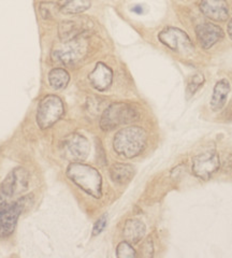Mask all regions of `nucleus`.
<instances>
[{"label":"nucleus","instance_id":"423d86ee","mask_svg":"<svg viewBox=\"0 0 232 258\" xmlns=\"http://www.w3.org/2000/svg\"><path fill=\"white\" fill-rule=\"evenodd\" d=\"M28 186V173L23 168L11 171L0 184V205L11 203L12 199L25 191Z\"/></svg>","mask_w":232,"mask_h":258},{"label":"nucleus","instance_id":"412c9836","mask_svg":"<svg viewBox=\"0 0 232 258\" xmlns=\"http://www.w3.org/2000/svg\"><path fill=\"white\" fill-rule=\"evenodd\" d=\"M204 83V78L202 75L197 74L190 78V81L187 86V94L189 96H193L198 90L199 87Z\"/></svg>","mask_w":232,"mask_h":258},{"label":"nucleus","instance_id":"0eeeda50","mask_svg":"<svg viewBox=\"0 0 232 258\" xmlns=\"http://www.w3.org/2000/svg\"><path fill=\"white\" fill-rule=\"evenodd\" d=\"M158 39L164 45L168 46L173 52L187 56L195 52V47L190 38L185 31L177 27H166L159 32Z\"/></svg>","mask_w":232,"mask_h":258},{"label":"nucleus","instance_id":"dca6fc26","mask_svg":"<svg viewBox=\"0 0 232 258\" xmlns=\"http://www.w3.org/2000/svg\"><path fill=\"white\" fill-rule=\"evenodd\" d=\"M145 225L143 224L138 219H130L128 220L124 226L123 229V235L126 241L129 242V243H138L139 241L143 239L145 236Z\"/></svg>","mask_w":232,"mask_h":258},{"label":"nucleus","instance_id":"f03ea898","mask_svg":"<svg viewBox=\"0 0 232 258\" xmlns=\"http://www.w3.org/2000/svg\"><path fill=\"white\" fill-rule=\"evenodd\" d=\"M146 133L141 127L131 126L121 129L113 140V148L118 155L126 158L138 156L146 147Z\"/></svg>","mask_w":232,"mask_h":258},{"label":"nucleus","instance_id":"1a4fd4ad","mask_svg":"<svg viewBox=\"0 0 232 258\" xmlns=\"http://www.w3.org/2000/svg\"><path fill=\"white\" fill-rule=\"evenodd\" d=\"M220 168V159L217 152L206 151L198 154L193 158V165H191V170L193 173L203 181L210 180L211 177L218 171Z\"/></svg>","mask_w":232,"mask_h":258},{"label":"nucleus","instance_id":"7ed1b4c3","mask_svg":"<svg viewBox=\"0 0 232 258\" xmlns=\"http://www.w3.org/2000/svg\"><path fill=\"white\" fill-rule=\"evenodd\" d=\"M139 118V113L132 106L124 102H115L109 106L102 113L100 127L102 131L109 132L113 129L135 122Z\"/></svg>","mask_w":232,"mask_h":258},{"label":"nucleus","instance_id":"393cba45","mask_svg":"<svg viewBox=\"0 0 232 258\" xmlns=\"http://www.w3.org/2000/svg\"><path fill=\"white\" fill-rule=\"evenodd\" d=\"M220 166H222V169L225 171H230L232 169V155L228 154L223 158V163H220Z\"/></svg>","mask_w":232,"mask_h":258},{"label":"nucleus","instance_id":"20e7f679","mask_svg":"<svg viewBox=\"0 0 232 258\" xmlns=\"http://www.w3.org/2000/svg\"><path fill=\"white\" fill-rule=\"evenodd\" d=\"M63 114V103L58 96L49 95L40 101L37 110V123L41 129H47L58 122Z\"/></svg>","mask_w":232,"mask_h":258},{"label":"nucleus","instance_id":"4be33fe9","mask_svg":"<svg viewBox=\"0 0 232 258\" xmlns=\"http://www.w3.org/2000/svg\"><path fill=\"white\" fill-rule=\"evenodd\" d=\"M108 223V216L107 215H103L101 216L100 219L95 223L94 225V228H93V235L94 236H98L100 232H102V230L106 228Z\"/></svg>","mask_w":232,"mask_h":258},{"label":"nucleus","instance_id":"ddd939ff","mask_svg":"<svg viewBox=\"0 0 232 258\" xmlns=\"http://www.w3.org/2000/svg\"><path fill=\"white\" fill-rule=\"evenodd\" d=\"M89 79L94 88H96L99 92H103L108 90L112 84V81H113V71L106 63L99 61L90 74Z\"/></svg>","mask_w":232,"mask_h":258},{"label":"nucleus","instance_id":"2eb2a0df","mask_svg":"<svg viewBox=\"0 0 232 258\" xmlns=\"http://www.w3.org/2000/svg\"><path fill=\"white\" fill-rule=\"evenodd\" d=\"M230 90H231L230 83H229V81L226 79H221L215 84L211 102H210L211 109L214 112H217L225 107Z\"/></svg>","mask_w":232,"mask_h":258},{"label":"nucleus","instance_id":"a211bd4d","mask_svg":"<svg viewBox=\"0 0 232 258\" xmlns=\"http://www.w3.org/2000/svg\"><path fill=\"white\" fill-rule=\"evenodd\" d=\"M57 6L63 14H79L90 9L91 0H59Z\"/></svg>","mask_w":232,"mask_h":258},{"label":"nucleus","instance_id":"39448f33","mask_svg":"<svg viewBox=\"0 0 232 258\" xmlns=\"http://www.w3.org/2000/svg\"><path fill=\"white\" fill-rule=\"evenodd\" d=\"M89 51V43L85 36L63 42L62 46L53 52V59L63 64H73L81 61Z\"/></svg>","mask_w":232,"mask_h":258},{"label":"nucleus","instance_id":"6e6552de","mask_svg":"<svg viewBox=\"0 0 232 258\" xmlns=\"http://www.w3.org/2000/svg\"><path fill=\"white\" fill-rule=\"evenodd\" d=\"M27 198L23 197L17 201L0 205V238L12 235L19 217L25 208Z\"/></svg>","mask_w":232,"mask_h":258},{"label":"nucleus","instance_id":"b1692460","mask_svg":"<svg viewBox=\"0 0 232 258\" xmlns=\"http://www.w3.org/2000/svg\"><path fill=\"white\" fill-rule=\"evenodd\" d=\"M142 253H143V256H145V257L153 256L154 245H153V242H151V240L149 238L145 242H144V244L142 246Z\"/></svg>","mask_w":232,"mask_h":258},{"label":"nucleus","instance_id":"4468645a","mask_svg":"<svg viewBox=\"0 0 232 258\" xmlns=\"http://www.w3.org/2000/svg\"><path fill=\"white\" fill-rule=\"evenodd\" d=\"M87 27L83 19L78 21H63L59 24L58 34L61 41L67 42L81 36H84Z\"/></svg>","mask_w":232,"mask_h":258},{"label":"nucleus","instance_id":"f257e3e1","mask_svg":"<svg viewBox=\"0 0 232 258\" xmlns=\"http://www.w3.org/2000/svg\"><path fill=\"white\" fill-rule=\"evenodd\" d=\"M67 176L76 186L89 195L100 198L102 195V177L96 168L74 161L67 168Z\"/></svg>","mask_w":232,"mask_h":258},{"label":"nucleus","instance_id":"f8f14e48","mask_svg":"<svg viewBox=\"0 0 232 258\" xmlns=\"http://www.w3.org/2000/svg\"><path fill=\"white\" fill-rule=\"evenodd\" d=\"M199 8L212 21L225 22L229 18V7L225 0H200Z\"/></svg>","mask_w":232,"mask_h":258},{"label":"nucleus","instance_id":"a878e982","mask_svg":"<svg viewBox=\"0 0 232 258\" xmlns=\"http://www.w3.org/2000/svg\"><path fill=\"white\" fill-rule=\"evenodd\" d=\"M227 32H228V35H229V37H230V39L232 40V19L229 21V23H228V26H227Z\"/></svg>","mask_w":232,"mask_h":258},{"label":"nucleus","instance_id":"9d476101","mask_svg":"<svg viewBox=\"0 0 232 258\" xmlns=\"http://www.w3.org/2000/svg\"><path fill=\"white\" fill-rule=\"evenodd\" d=\"M65 150L67 155L75 161H82L87 158L91 151L89 140L80 134H72L65 140Z\"/></svg>","mask_w":232,"mask_h":258},{"label":"nucleus","instance_id":"9b49d317","mask_svg":"<svg viewBox=\"0 0 232 258\" xmlns=\"http://www.w3.org/2000/svg\"><path fill=\"white\" fill-rule=\"evenodd\" d=\"M196 35L198 42L204 50H209L225 36L221 27L213 23H202L196 27Z\"/></svg>","mask_w":232,"mask_h":258},{"label":"nucleus","instance_id":"5701e85b","mask_svg":"<svg viewBox=\"0 0 232 258\" xmlns=\"http://www.w3.org/2000/svg\"><path fill=\"white\" fill-rule=\"evenodd\" d=\"M53 8L54 5L50 3H43L40 5V13H41L43 19L53 18Z\"/></svg>","mask_w":232,"mask_h":258},{"label":"nucleus","instance_id":"aec40b11","mask_svg":"<svg viewBox=\"0 0 232 258\" xmlns=\"http://www.w3.org/2000/svg\"><path fill=\"white\" fill-rule=\"evenodd\" d=\"M116 256L118 258H134L137 256V253H135L131 243L128 241H123L117 245Z\"/></svg>","mask_w":232,"mask_h":258},{"label":"nucleus","instance_id":"f3484780","mask_svg":"<svg viewBox=\"0 0 232 258\" xmlns=\"http://www.w3.org/2000/svg\"><path fill=\"white\" fill-rule=\"evenodd\" d=\"M111 179L117 184H126L134 175V169L131 165L116 163L110 169Z\"/></svg>","mask_w":232,"mask_h":258},{"label":"nucleus","instance_id":"6ab92c4d","mask_svg":"<svg viewBox=\"0 0 232 258\" xmlns=\"http://www.w3.org/2000/svg\"><path fill=\"white\" fill-rule=\"evenodd\" d=\"M70 81V76L65 69L54 68L49 74V83L56 91L65 88Z\"/></svg>","mask_w":232,"mask_h":258}]
</instances>
